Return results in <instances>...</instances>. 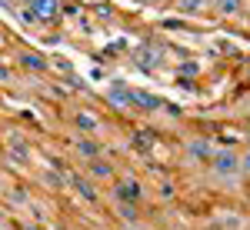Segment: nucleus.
<instances>
[{
	"label": "nucleus",
	"instance_id": "f257e3e1",
	"mask_svg": "<svg viewBox=\"0 0 250 230\" xmlns=\"http://www.w3.org/2000/svg\"><path fill=\"white\" fill-rule=\"evenodd\" d=\"M210 170H213V177H220V180H237V177H240V153L237 150H213Z\"/></svg>",
	"mask_w": 250,
	"mask_h": 230
},
{
	"label": "nucleus",
	"instance_id": "f03ea898",
	"mask_svg": "<svg viewBox=\"0 0 250 230\" xmlns=\"http://www.w3.org/2000/svg\"><path fill=\"white\" fill-rule=\"evenodd\" d=\"M60 0H30L27 3V10H30V17H34V23H50V20L60 17Z\"/></svg>",
	"mask_w": 250,
	"mask_h": 230
},
{
	"label": "nucleus",
	"instance_id": "7ed1b4c3",
	"mask_svg": "<svg viewBox=\"0 0 250 230\" xmlns=\"http://www.w3.org/2000/svg\"><path fill=\"white\" fill-rule=\"evenodd\" d=\"M114 197H117V204H140L144 200V187L137 184L134 177H124V180H117L114 184Z\"/></svg>",
	"mask_w": 250,
	"mask_h": 230
},
{
	"label": "nucleus",
	"instance_id": "20e7f679",
	"mask_svg": "<svg viewBox=\"0 0 250 230\" xmlns=\"http://www.w3.org/2000/svg\"><path fill=\"white\" fill-rule=\"evenodd\" d=\"M107 100H110V107H117V110H134V87L114 80L107 87Z\"/></svg>",
	"mask_w": 250,
	"mask_h": 230
},
{
	"label": "nucleus",
	"instance_id": "39448f33",
	"mask_svg": "<svg viewBox=\"0 0 250 230\" xmlns=\"http://www.w3.org/2000/svg\"><path fill=\"white\" fill-rule=\"evenodd\" d=\"M187 157H190V164H210L213 144L207 137H193V140H187Z\"/></svg>",
	"mask_w": 250,
	"mask_h": 230
},
{
	"label": "nucleus",
	"instance_id": "423d86ee",
	"mask_svg": "<svg viewBox=\"0 0 250 230\" xmlns=\"http://www.w3.org/2000/svg\"><path fill=\"white\" fill-rule=\"evenodd\" d=\"M167 104L160 100L157 94H147V90H140L134 87V110H147V114H157V110H164Z\"/></svg>",
	"mask_w": 250,
	"mask_h": 230
},
{
	"label": "nucleus",
	"instance_id": "0eeeda50",
	"mask_svg": "<svg viewBox=\"0 0 250 230\" xmlns=\"http://www.w3.org/2000/svg\"><path fill=\"white\" fill-rule=\"evenodd\" d=\"M67 184H70L83 200H97V187H94L90 177H83V173H67Z\"/></svg>",
	"mask_w": 250,
	"mask_h": 230
},
{
	"label": "nucleus",
	"instance_id": "6e6552de",
	"mask_svg": "<svg viewBox=\"0 0 250 230\" xmlns=\"http://www.w3.org/2000/svg\"><path fill=\"white\" fill-rule=\"evenodd\" d=\"M173 7H177L180 14H187V17H197V14H204L207 7H213V0H173Z\"/></svg>",
	"mask_w": 250,
	"mask_h": 230
},
{
	"label": "nucleus",
	"instance_id": "1a4fd4ad",
	"mask_svg": "<svg viewBox=\"0 0 250 230\" xmlns=\"http://www.w3.org/2000/svg\"><path fill=\"white\" fill-rule=\"evenodd\" d=\"M244 3H247V0H213V10H217L220 17H240Z\"/></svg>",
	"mask_w": 250,
	"mask_h": 230
},
{
	"label": "nucleus",
	"instance_id": "9d476101",
	"mask_svg": "<svg viewBox=\"0 0 250 230\" xmlns=\"http://www.w3.org/2000/svg\"><path fill=\"white\" fill-rule=\"evenodd\" d=\"M87 177H90V180H114V167H110V164H104V160H90Z\"/></svg>",
	"mask_w": 250,
	"mask_h": 230
},
{
	"label": "nucleus",
	"instance_id": "9b49d317",
	"mask_svg": "<svg viewBox=\"0 0 250 230\" xmlns=\"http://www.w3.org/2000/svg\"><path fill=\"white\" fill-rule=\"evenodd\" d=\"M17 60L27 67V70H47V60L40 57V54H30V50H23V54H17Z\"/></svg>",
	"mask_w": 250,
	"mask_h": 230
},
{
	"label": "nucleus",
	"instance_id": "f8f14e48",
	"mask_svg": "<svg viewBox=\"0 0 250 230\" xmlns=\"http://www.w3.org/2000/svg\"><path fill=\"white\" fill-rule=\"evenodd\" d=\"M117 213H120L124 227H127V224H137V220H140V213H137L134 204H117Z\"/></svg>",
	"mask_w": 250,
	"mask_h": 230
},
{
	"label": "nucleus",
	"instance_id": "ddd939ff",
	"mask_svg": "<svg viewBox=\"0 0 250 230\" xmlns=\"http://www.w3.org/2000/svg\"><path fill=\"white\" fill-rule=\"evenodd\" d=\"M10 153H17L20 164H27V160H30V147H27L20 137H14V140H10Z\"/></svg>",
	"mask_w": 250,
	"mask_h": 230
},
{
	"label": "nucleus",
	"instance_id": "4468645a",
	"mask_svg": "<svg viewBox=\"0 0 250 230\" xmlns=\"http://www.w3.org/2000/svg\"><path fill=\"white\" fill-rule=\"evenodd\" d=\"M77 150L83 153V157L97 160V153H100V144H94V140H77Z\"/></svg>",
	"mask_w": 250,
	"mask_h": 230
},
{
	"label": "nucleus",
	"instance_id": "2eb2a0df",
	"mask_svg": "<svg viewBox=\"0 0 250 230\" xmlns=\"http://www.w3.org/2000/svg\"><path fill=\"white\" fill-rule=\"evenodd\" d=\"M74 124H77L80 130H97V127H100L97 117H90V114H77V117H74Z\"/></svg>",
	"mask_w": 250,
	"mask_h": 230
},
{
	"label": "nucleus",
	"instance_id": "dca6fc26",
	"mask_svg": "<svg viewBox=\"0 0 250 230\" xmlns=\"http://www.w3.org/2000/svg\"><path fill=\"white\" fill-rule=\"evenodd\" d=\"M240 177H250V150L240 153Z\"/></svg>",
	"mask_w": 250,
	"mask_h": 230
},
{
	"label": "nucleus",
	"instance_id": "f3484780",
	"mask_svg": "<svg viewBox=\"0 0 250 230\" xmlns=\"http://www.w3.org/2000/svg\"><path fill=\"white\" fill-rule=\"evenodd\" d=\"M173 193H177V190H173L170 184H164V187H160V197H164V200H173Z\"/></svg>",
	"mask_w": 250,
	"mask_h": 230
},
{
	"label": "nucleus",
	"instance_id": "a211bd4d",
	"mask_svg": "<svg viewBox=\"0 0 250 230\" xmlns=\"http://www.w3.org/2000/svg\"><path fill=\"white\" fill-rule=\"evenodd\" d=\"M10 77H14V70H10V67H0V84H7Z\"/></svg>",
	"mask_w": 250,
	"mask_h": 230
},
{
	"label": "nucleus",
	"instance_id": "6ab92c4d",
	"mask_svg": "<svg viewBox=\"0 0 250 230\" xmlns=\"http://www.w3.org/2000/svg\"><path fill=\"white\" fill-rule=\"evenodd\" d=\"M124 230H140V227H137V224H127V227H124Z\"/></svg>",
	"mask_w": 250,
	"mask_h": 230
},
{
	"label": "nucleus",
	"instance_id": "aec40b11",
	"mask_svg": "<svg viewBox=\"0 0 250 230\" xmlns=\"http://www.w3.org/2000/svg\"><path fill=\"white\" fill-rule=\"evenodd\" d=\"M14 3H23V7H27V3H30V0H14Z\"/></svg>",
	"mask_w": 250,
	"mask_h": 230
},
{
	"label": "nucleus",
	"instance_id": "412c9836",
	"mask_svg": "<svg viewBox=\"0 0 250 230\" xmlns=\"http://www.w3.org/2000/svg\"><path fill=\"white\" fill-rule=\"evenodd\" d=\"M144 3H157V0H144Z\"/></svg>",
	"mask_w": 250,
	"mask_h": 230
},
{
	"label": "nucleus",
	"instance_id": "4be33fe9",
	"mask_svg": "<svg viewBox=\"0 0 250 230\" xmlns=\"http://www.w3.org/2000/svg\"><path fill=\"white\" fill-rule=\"evenodd\" d=\"M27 230H37V227H27Z\"/></svg>",
	"mask_w": 250,
	"mask_h": 230
},
{
	"label": "nucleus",
	"instance_id": "5701e85b",
	"mask_svg": "<svg viewBox=\"0 0 250 230\" xmlns=\"http://www.w3.org/2000/svg\"><path fill=\"white\" fill-rule=\"evenodd\" d=\"M247 7H250V0H247Z\"/></svg>",
	"mask_w": 250,
	"mask_h": 230
}]
</instances>
